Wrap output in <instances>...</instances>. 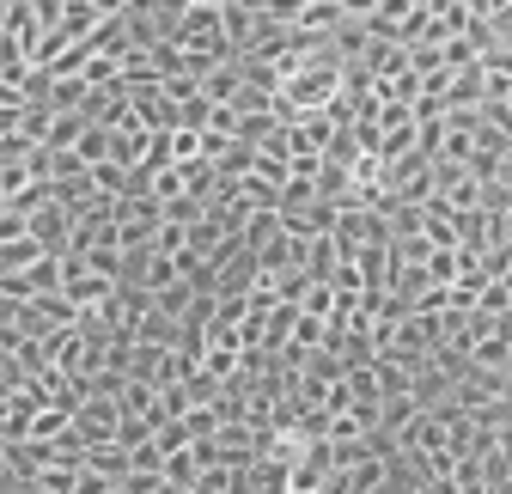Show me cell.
I'll use <instances>...</instances> for the list:
<instances>
[{"label":"cell","mask_w":512,"mask_h":494,"mask_svg":"<svg viewBox=\"0 0 512 494\" xmlns=\"http://www.w3.org/2000/svg\"><path fill=\"white\" fill-rule=\"evenodd\" d=\"M293 494H324V488H293Z\"/></svg>","instance_id":"obj_6"},{"label":"cell","mask_w":512,"mask_h":494,"mask_svg":"<svg viewBox=\"0 0 512 494\" xmlns=\"http://www.w3.org/2000/svg\"><path fill=\"white\" fill-rule=\"evenodd\" d=\"M61 263H68V281H61V299H68L80 318L104 312L110 299H122V293H128L116 275H104V269H92V263H80V257H61Z\"/></svg>","instance_id":"obj_1"},{"label":"cell","mask_w":512,"mask_h":494,"mask_svg":"<svg viewBox=\"0 0 512 494\" xmlns=\"http://www.w3.org/2000/svg\"><path fill=\"white\" fill-rule=\"evenodd\" d=\"M80 427V403H43V415L31 421V446H55V440H68Z\"/></svg>","instance_id":"obj_4"},{"label":"cell","mask_w":512,"mask_h":494,"mask_svg":"<svg viewBox=\"0 0 512 494\" xmlns=\"http://www.w3.org/2000/svg\"><path fill=\"white\" fill-rule=\"evenodd\" d=\"M74 434L98 452V446H122L128 440V415H122V403L116 397H86L80 403V427Z\"/></svg>","instance_id":"obj_2"},{"label":"cell","mask_w":512,"mask_h":494,"mask_svg":"<svg viewBox=\"0 0 512 494\" xmlns=\"http://www.w3.org/2000/svg\"><path fill=\"white\" fill-rule=\"evenodd\" d=\"M421 238L433 244V251H464V220H452L439 202H427V214H421Z\"/></svg>","instance_id":"obj_5"},{"label":"cell","mask_w":512,"mask_h":494,"mask_svg":"<svg viewBox=\"0 0 512 494\" xmlns=\"http://www.w3.org/2000/svg\"><path fill=\"white\" fill-rule=\"evenodd\" d=\"M372 379H378L384 403H397V397H415L421 366H409V360H397V354H378V360H372Z\"/></svg>","instance_id":"obj_3"}]
</instances>
